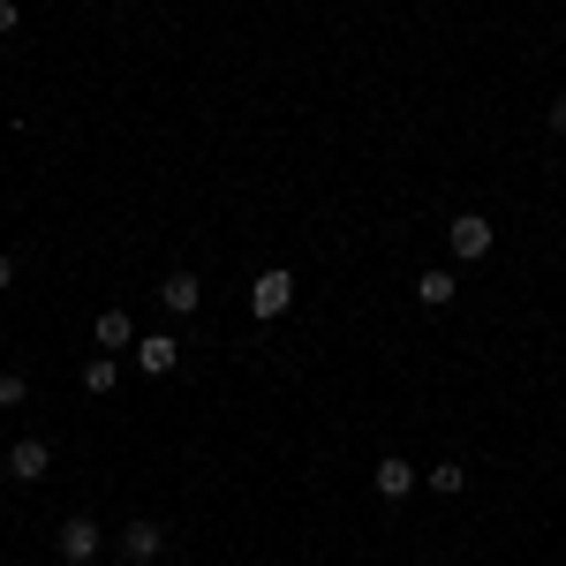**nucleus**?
I'll use <instances>...</instances> for the list:
<instances>
[{"instance_id":"obj_1","label":"nucleus","mask_w":566,"mask_h":566,"mask_svg":"<svg viewBox=\"0 0 566 566\" xmlns=\"http://www.w3.org/2000/svg\"><path fill=\"white\" fill-rule=\"evenodd\" d=\"M287 303H295V272H280V264H264L258 280H250V310H258V317H280Z\"/></svg>"},{"instance_id":"obj_2","label":"nucleus","mask_w":566,"mask_h":566,"mask_svg":"<svg viewBox=\"0 0 566 566\" xmlns=\"http://www.w3.org/2000/svg\"><path fill=\"white\" fill-rule=\"evenodd\" d=\"M98 552H106V536H98V522H91V514L61 522V559H69V566H91Z\"/></svg>"},{"instance_id":"obj_3","label":"nucleus","mask_w":566,"mask_h":566,"mask_svg":"<svg viewBox=\"0 0 566 566\" xmlns=\"http://www.w3.org/2000/svg\"><path fill=\"white\" fill-rule=\"evenodd\" d=\"M446 242H453V258H469V264L491 258V219H483V212H461L453 227H446Z\"/></svg>"},{"instance_id":"obj_4","label":"nucleus","mask_w":566,"mask_h":566,"mask_svg":"<svg viewBox=\"0 0 566 566\" xmlns=\"http://www.w3.org/2000/svg\"><path fill=\"white\" fill-rule=\"evenodd\" d=\"M8 469H15V483L53 476V446H45V438H15V446H8Z\"/></svg>"},{"instance_id":"obj_5","label":"nucleus","mask_w":566,"mask_h":566,"mask_svg":"<svg viewBox=\"0 0 566 566\" xmlns=\"http://www.w3.org/2000/svg\"><path fill=\"white\" fill-rule=\"evenodd\" d=\"M175 363H181V340H175V333H144V340H136V370H144V378H167Z\"/></svg>"},{"instance_id":"obj_6","label":"nucleus","mask_w":566,"mask_h":566,"mask_svg":"<svg viewBox=\"0 0 566 566\" xmlns=\"http://www.w3.org/2000/svg\"><path fill=\"white\" fill-rule=\"evenodd\" d=\"M159 552H167V528H159V522H129V528H122V559H129V566H151Z\"/></svg>"},{"instance_id":"obj_7","label":"nucleus","mask_w":566,"mask_h":566,"mask_svg":"<svg viewBox=\"0 0 566 566\" xmlns=\"http://www.w3.org/2000/svg\"><path fill=\"white\" fill-rule=\"evenodd\" d=\"M416 483H423V469H408V461H392V453L370 469V491H378V499H408Z\"/></svg>"},{"instance_id":"obj_8","label":"nucleus","mask_w":566,"mask_h":566,"mask_svg":"<svg viewBox=\"0 0 566 566\" xmlns=\"http://www.w3.org/2000/svg\"><path fill=\"white\" fill-rule=\"evenodd\" d=\"M91 340H98V355H114V348H136V325H129V310H98V325H91Z\"/></svg>"},{"instance_id":"obj_9","label":"nucleus","mask_w":566,"mask_h":566,"mask_svg":"<svg viewBox=\"0 0 566 566\" xmlns=\"http://www.w3.org/2000/svg\"><path fill=\"white\" fill-rule=\"evenodd\" d=\"M159 303L175 310V317H189V310L205 303V287H197V272H167V280H159Z\"/></svg>"},{"instance_id":"obj_10","label":"nucleus","mask_w":566,"mask_h":566,"mask_svg":"<svg viewBox=\"0 0 566 566\" xmlns=\"http://www.w3.org/2000/svg\"><path fill=\"white\" fill-rule=\"evenodd\" d=\"M453 295H461V287H453V272H446V264H431V272H416V303H423V310H446Z\"/></svg>"},{"instance_id":"obj_11","label":"nucleus","mask_w":566,"mask_h":566,"mask_svg":"<svg viewBox=\"0 0 566 566\" xmlns=\"http://www.w3.org/2000/svg\"><path fill=\"white\" fill-rule=\"evenodd\" d=\"M423 483H431L438 499H453V491L469 483V469H461V461H438V469H423Z\"/></svg>"},{"instance_id":"obj_12","label":"nucleus","mask_w":566,"mask_h":566,"mask_svg":"<svg viewBox=\"0 0 566 566\" xmlns=\"http://www.w3.org/2000/svg\"><path fill=\"white\" fill-rule=\"evenodd\" d=\"M114 378H122L114 355H91V363H84V392H114Z\"/></svg>"},{"instance_id":"obj_13","label":"nucleus","mask_w":566,"mask_h":566,"mask_svg":"<svg viewBox=\"0 0 566 566\" xmlns=\"http://www.w3.org/2000/svg\"><path fill=\"white\" fill-rule=\"evenodd\" d=\"M23 392H31V386H23V370H0V408H15Z\"/></svg>"},{"instance_id":"obj_14","label":"nucleus","mask_w":566,"mask_h":566,"mask_svg":"<svg viewBox=\"0 0 566 566\" xmlns=\"http://www.w3.org/2000/svg\"><path fill=\"white\" fill-rule=\"evenodd\" d=\"M544 129H552V136H566V91L552 98V106H544Z\"/></svg>"},{"instance_id":"obj_15","label":"nucleus","mask_w":566,"mask_h":566,"mask_svg":"<svg viewBox=\"0 0 566 566\" xmlns=\"http://www.w3.org/2000/svg\"><path fill=\"white\" fill-rule=\"evenodd\" d=\"M15 23H23V8H15V0H0V39H8Z\"/></svg>"},{"instance_id":"obj_16","label":"nucleus","mask_w":566,"mask_h":566,"mask_svg":"<svg viewBox=\"0 0 566 566\" xmlns=\"http://www.w3.org/2000/svg\"><path fill=\"white\" fill-rule=\"evenodd\" d=\"M8 280H15V258H0V287H8Z\"/></svg>"}]
</instances>
